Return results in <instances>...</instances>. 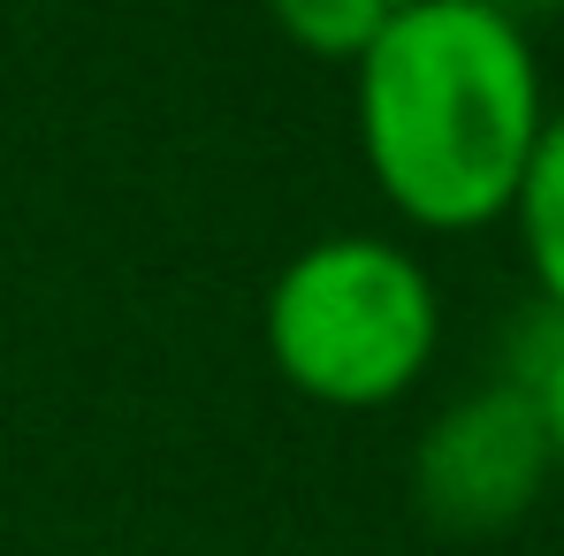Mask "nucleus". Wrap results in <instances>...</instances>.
Returning <instances> with one entry per match:
<instances>
[{
	"label": "nucleus",
	"instance_id": "nucleus-1",
	"mask_svg": "<svg viewBox=\"0 0 564 556\" xmlns=\"http://www.w3.org/2000/svg\"><path fill=\"white\" fill-rule=\"evenodd\" d=\"M550 85L519 15L404 0L351 62V138L375 198L420 237L496 229L542 145Z\"/></svg>",
	"mask_w": 564,
	"mask_h": 556
},
{
	"label": "nucleus",
	"instance_id": "nucleus-2",
	"mask_svg": "<svg viewBox=\"0 0 564 556\" xmlns=\"http://www.w3.org/2000/svg\"><path fill=\"white\" fill-rule=\"evenodd\" d=\"M260 344L290 396L321 412H389L443 351V290L404 237L328 229L268 282Z\"/></svg>",
	"mask_w": 564,
	"mask_h": 556
},
{
	"label": "nucleus",
	"instance_id": "nucleus-3",
	"mask_svg": "<svg viewBox=\"0 0 564 556\" xmlns=\"http://www.w3.org/2000/svg\"><path fill=\"white\" fill-rule=\"evenodd\" d=\"M557 480L550 427L527 381H473L412 435V511L451 542L511 534Z\"/></svg>",
	"mask_w": 564,
	"mask_h": 556
},
{
	"label": "nucleus",
	"instance_id": "nucleus-4",
	"mask_svg": "<svg viewBox=\"0 0 564 556\" xmlns=\"http://www.w3.org/2000/svg\"><path fill=\"white\" fill-rule=\"evenodd\" d=\"M511 237H519V260H527V282H534V305H550L564 320V107H550L542 122V145L519 176V198H511Z\"/></svg>",
	"mask_w": 564,
	"mask_h": 556
},
{
	"label": "nucleus",
	"instance_id": "nucleus-5",
	"mask_svg": "<svg viewBox=\"0 0 564 556\" xmlns=\"http://www.w3.org/2000/svg\"><path fill=\"white\" fill-rule=\"evenodd\" d=\"M389 15H397V0H268L282 46H297L305 62H336V69H351L375 46Z\"/></svg>",
	"mask_w": 564,
	"mask_h": 556
},
{
	"label": "nucleus",
	"instance_id": "nucleus-6",
	"mask_svg": "<svg viewBox=\"0 0 564 556\" xmlns=\"http://www.w3.org/2000/svg\"><path fill=\"white\" fill-rule=\"evenodd\" d=\"M527 389H534V404H542V427H550V458H557V480H564V328L550 336V351H542V367L527 373Z\"/></svg>",
	"mask_w": 564,
	"mask_h": 556
},
{
	"label": "nucleus",
	"instance_id": "nucleus-7",
	"mask_svg": "<svg viewBox=\"0 0 564 556\" xmlns=\"http://www.w3.org/2000/svg\"><path fill=\"white\" fill-rule=\"evenodd\" d=\"M480 8H503V15H519V23H527V15H542V8H557V0H480Z\"/></svg>",
	"mask_w": 564,
	"mask_h": 556
},
{
	"label": "nucleus",
	"instance_id": "nucleus-8",
	"mask_svg": "<svg viewBox=\"0 0 564 556\" xmlns=\"http://www.w3.org/2000/svg\"><path fill=\"white\" fill-rule=\"evenodd\" d=\"M397 8H404V0H397Z\"/></svg>",
	"mask_w": 564,
	"mask_h": 556
},
{
	"label": "nucleus",
	"instance_id": "nucleus-9",
	"mask_svg": "<svg viewBox=\"0 0 564 556\" xmlns=\"http://www.w3.org/2000/svg\"><path fill=\"white\" fill-rule=\"evenodd\" d=\"M557 8H564V0H557Z\"/></svg>",
	"mask_w": 564,
	"mask_h": 556
}]
</instances>
